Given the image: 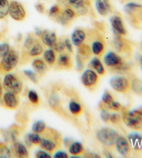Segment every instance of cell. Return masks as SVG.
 I'll use <instances>...</instances> for the list:
<instances>
[{
    "label": "cell",
    "mask_w": 142,
    "mask_h": 158,
    "mask_svg": "<svg viewBox=\"0 0 142 158\" xmlns=\"http://www.w3.org/2000/svg\"><path fill=\"white\" fill-rule=\"evenodd\" d=\"M9 14L14 20L21 22L25 19L26 13L22 4L18 1L13 0L9 4Z\"/></svg>",
    "instance_id": "cell-9"
},
{
    "label": "cell",
    "mask_w": 142,
    "mask_h": 158,
    "mask_svg": "<svg viewBox=\"0 0 142 158\" xmlns=\"http://www.w3.org/2000/svg\"><path fill=\"white\" fill-rule=\"evenodd\" d=\"M40 38L43 44L50 48H53L54 45L58 41V38L55 32L49 31L48 29L42 30V34Z\"/></svg>",
    "instance_id": "cell-18"
},
{
    "label": "cell",
    "mask_w": 142,
    "mask_h": 158,
    "mask_svg": "<svg viewBox=\"0 0 142 158\" xmlns=\"http://www.w3.org/2000/svg\"><path fill=\"white\" fill-rule=\"evenodd\" d=\"M35 8L36 9L38 13H41V14H43L45 12V6L42 3H40V2H38L35 5Z\"/></svg>",
    "instance_id": "cell-49"
},
{
    "label": "cell",
    "mask_w": 142,
    "mask_h": 158,
    "mask_svg": "<svg viewBox=\"0 0 142 158\" xmlns=\"http://www.w3.org/2000/svg\"><path fill=\"white\" fill-rule=\"evenodd\" d=\"M110 22L112 28L114 36H124L127 35V30L124 26V21L119 15H113L110 18Z\"/></svg>",
    "instance_id": "cell-13"
},
{
    "label": "cell",
    "mask_w": 142,
    "mask_h": 158,
    "mask_svg": "<svg viewBox=\"0 0 142 158\" xmlns=\"http://www.w3.org/2000/svg\"><path fill=\"white\" fill-rule=\"evenodd\" d=\"M43 135L44 137H41L39 146L44 151L52 153L61 146V135L56 130L47 127Z\"/></svg>",
    "instance_id": "cell-2"
},
{
    "label": "cell",
    "mask_w": 142,
    "mask_h": 158,
    "mask_svg": "<svg viewBox=\"0 0 142 158\" xmlns=\"http://www.w3.org/2000/svg\"><path fill=\"white\" fill-rule=\"evenodd\" d=\"M89 1H93V0H89Z\"/></svg>",
    "instance_id": "cell-54"
},
{
    "label": "cell",
    "mask_w": 142,
    "mask_h": 158,
    "mask_svg": "<svg viewBox=\"0 0 142 158\" xmlns=\"http://www.w3.org/2000/svg\"><path fill=\"white\" fill-rule=\"evenodd\" d=\"M122 120L125 125L135 131L142 130V107L136 110L128 111L123 108Z\"/></svg>",
    "instance_id": "cell-3"
},
{
    "label": "cell",
    "mask_w": 142,
    "mask_h": 158,
    "mask_svg": "<svg viewBox=\"0 0 142 158\" xmlns=\"http://www.w3.org/2000/svg\"><path fill=\"white\" fill-rule=\"evenodd\" d=\"M44 52V48L35 34H28L24 43L22 52V61L26 64L31 58L40 56Z\"/></svg>",
    "instance_id": "cell-1"
},
{
    "label": "cell",
    "mask_w": 142,
    "mask_h": 158,
    "mask_svg": "<svg viewBox=\"0 0 142 158\" xmlns=\"http://www.w3.org/2000/svg\"><path fill=\"white\" fill-rule=\"evenodd\" d=\"M19 54L14 50H10L0 61V74L10 73L14 70L19 63Z\"/></svg>",
    "instance_id": "cell-5"
},
{
    "label": "cell",
    "mask_w": 142,
    "mask_h": 158,
    "mask_svg": "<svg viewBox=\"0 0 142 158\" xmlns=\"http://www.w3.org/2000/svg\"><path fill=\"white\" fill-rule=\"evenodd\" d=\"M76 69H77V70L79 72L83 71L85 68L84 59L82 58L80 55H78V54L76 55Z\"/></svg>",
    "instance_id": "cell-44"
},
{
    "label": "cell",
    "mask_w": 142,
    "mask_h": 158,
    "mask_svg": "<svg viewBox=\"0 0 142 158\" xmlns=\"http://www.w3.org/2000/svg\"><path fill=\"white\" fill-rule=\"evenodd\" d=\"M2 94H3V86H2L1 85V84H0V100L2 98Z\"/></svg>",
    "instance_id": "cell-52"
},
{
    "label": "cell",
    "mask_w": 142,
    "mask_h": 158,
    "mask_svg": "<svg viewBox=\"0 0 142 158\" xmlns=\"http://www.w3.org/2000/svg\"><path fill=\"white\" fill-rule=\"evenodd\" d=\"M69 7L74 10L78 16H85L87 15L89 9L91 6L89 0H69Z\"/></svg>",
    "instance_id": "cell-11"
},
{
    "label": "cell",
    "mask_w": 142,
    "mask_h": 158,
    "mask_svg": "<svg viewBox=\"0 0 142 158\" xmlns=\"http://www.w3.org/2000/svg\"><path fill=\"white\" fill-rule=\"evenodd\" d=\"M78 48V54L80 55L84 60H89L92 55L91 47L89 45L83 43Z\"/></svg>",
    "instance_id": "cell-28"
},
{
    "label": "cell",
    "mask_w": 142,
    "mask_h": 158,
    "mask_svg": "<svg viewBox=\"0 0 142 158\" xmlns=\"http://www.w3.org/2000/svg\"><path fill=\"white\" fill-rule=\"evenodd\" d=\"M130 86L136 94L139 95L142 94V81L138 79L132 80V82L130 83Z\"/></svg>",
    "instance_id": "cell-37"
},
{
    "label": "cell",
    "mask_w": 142,
    "mask_h": 158,
    "mask_svg": "<svg viewBox=\"0 0 142 158\" xmlns=\"http://www.w3.org/2000/svg\"><path fill=\"white\" fill-rule=\"evenodd\" d=\"M44 59L49 66L52 67L55 65L56 62V52L53 49H48L44 52Z\"/></svg>",
    "instance_id": "cell-29"
},
{
    "label": "cell",
    "mask_w": 142,
    "mask_h": 158,
    "mask_svg": "<svg viewBox=\"0 0 142 158\" xmlns=\"http://www.w3.org/2000/svg\"><path fill=\"white\" fill-rule=\"evenodd\" d=\"M24 75H25L26 77H28L31 81H33L34 84L37 83V78L35 73H34V71H31V70H24Z\"/></svg>",
    "instance_id": "cell-45"
},
{
    "label": "cell",
    "mask_w": 142,
    "mask_h": 158,
    "mask_svg": "<svg viewBox=\"0 0 142 158\" xmlns=\"http://www.w3.org/2000/svg\"><path fill=\"white\" fill-rule=\"evenodd\" d=\"M89 66H91L93 69L95 70L98 75L103 76L105 75V69L103 66L101 61H100V59L97 57H94L93 58L89 63Z\"/></svg>",
    "instance_id": "cell-27"
},
{
    "label": "cell",
    "mask_w": 142,
    "mask_h": 158,
    "mask_svg": "<svg viewBox=\"0 0 142 158\" xmlns=\"http://www.w3.org/2000/svg\"><path fill=\"white\" fill-rule=\"evenodd\" d=\"M62 10V8L59 4L53 5L49 10V16L50 18L53 19V20H56V18L61 15Z\"/></svg>",
    "instance_id": "cell-35"
},
{
    "label": "cell",
    "mask_w": 142,
    "mask_h": 158,
    "mask_svg": "<svg viewBox=\"0 0 142 158\" xmlns=\"http://www.w3.org/2000/svg\"><path fill=\"white\" fill-rule=\"evenodd\" d=\"M122 117L118 114H112L110 116V122L113 124H119L121 122Z\"/></svg>",
    "instance_id": "cell-46"
},
{
    "label": "cell",
    "mask_w": 142,
    "mask_h": 158,
    "mask_svg": "<svg viewBox=\"0 0 142 158\" xmlns=\"http://www.w3.org/2000/svg\"><path fill=\"white\" fill-rule=\"evenodd\" d=\"M28 98L30 100L32 104L37 105L39 104L40 100H39V96L36 92L34 90H30L28 93Z\"/></svg>",
    "instance_id": "cell-39"
},
{
    "label": "cell",
    "mask_w": 142,
    "mask_h": 158,
    "mask_svg": "<svg viewBox=\"0 0 142 158\" xmlns=\"http://www.w3.org/2000/svg\"><path fill=\"white\" fill-rule=\"evenodd\" d=\"M46 127L45 122L42 121H35L32 125V131L33 132L37 133L38 135H43L46 132Z\"/></svg>",
    "instance_id": "cell-33"
},
{
    "label": "cell",
    "mask_w": 142,
    "mask_h": 158,
    "mask_svg": "<svg viewBox=\"0 0 142 158\" xmlns=\"http://www.w3.org/2000/svg\"><path fill=\"white\" fill-rule=\"evenodd\" d=\"M12 144L11 152H13L16 157L25 158L29 157V152L27 151L26 147L23 143L15 141Z\"/></svg>",
    "instance_id": "cell-24"
},
{
    "label": "cell",
    "mask_w": 142,
    "mask_h": 158,
    "mask_svg": "<svg viewBox=\"0 0 142 158\" xmlns=\"http://www.w3.org/2000/svg\"><path fill=\"white\" fill-rule=\"evenodd\" d=\"M65 45L64 41H62V40H60V41H57L56 43L53 47L52 49H53L54 51L56 52H58V53H62L65 50Z\"/></svg>",
    "instance_id": "cell-43"
},
{
    "label": "cell",
    "mask_w": 142,
    "mask_h": 158,
    "mask_svg": "<svg viewBox=\"0 0 142 158\" xmlns=\"http://www.w3.org/2000/svg\"><path fill=\"white\" fill-rule=\"evenodd\" d=\"M9 0H0V20H3L9 15Z\"/></svg>",
    "instance_id": "cell-34"
},
{
    "label": "cell",
    "mask_w": 142,
    "mask_h": 158,
    "mask_svg": "<svg viewBox=\"0 0 142 158\" xmlns=\"http://www.w3.org/2000/svg\"><path fill=\"white\" fill-rule=\"evenodd\" d=\"M84 147L81 142L78 141H75V142L72 143L69 147V152L71 155H81L84 152Z\"/></svg>",
    "instance_id": "cell-30"
},
{
    "label": "cell",
    "mask_w": 142,
    "mask_h": 158,
    "mask_svg": "<svg viewBox=\"0 0 142 158\" xmlns=\"http://www.w3.org/2000/svg\"><path fill=\"white\" fill-rule=\"evenodd\" d=\"M114 48L119 52L127 53L130 50V45L123 39L121 36H115L113 40Z\"/></svg>",
    "instance_id": "cell-25"
},
{
    "label": "cell",
    "mask_w": 142,
    "mask_h": 158,
    "mask_svg": "<svg viewBox=\"0 0 142 158\" xmlns=\"http://www.w3.org/2000/svg\"><path fill=\"white\" fill-rule=\"evenodd\" d=\"M20 134V130L18 127L12 126L8 130H6L4 131V137L5 139V141L7 143H13L15 141H17L18 139L19 138V136Z\"/></svg>",
    "instance_id": "cell-21"
},
{
    "label": "cell",
    "mask_w": 142,
    "mask_h": 158,
    "mask_svg": "<svg viewBox=\"0 0 142 158\" xmlns=\"http://www.w3.org/2000/svg\"><path fill=\"white\" fill-rule=\"evenodd\" d=\"M69 110L72 115L75 116H78L83 113V107H81L80 103L75 101V100H71L69 103Z\"/></svg>",
    "instance_id": "cell-32"
},
{
    "label": "cell",
    "mask_w": 142,
    "mask_h": 158,
    "mask_svg": "<svg viewBox=\"0 0 142 158\" xmlns=\"http://www.w3.org/2000/svg\"><path fill=\"white\" fill-rule=\"evenodd\" d=\"M58 2V4H59L61 6H63L65 8L66 7H69V2L68 1L69 0H56Z\"/></svg>",
    "instance_id": "cell-51"
},
{
    "label": "cell",
    "mask_w": 142,
    "mask_h": 158,
    "mask_svg": "<svg viewBox=\"0 0 142 158\" xmlns=\"http://www.w3.org/2000/svg\"><path fill=\"white\" fill-rule=\"evenodd\" d=\"M112 101H114V98L112 96L110 93L109 92L108 90H106V91L104 92V94H103L101 103L104 106H107L108 105H110Z\"/></svg>",
    "instance_id": "cell-40"
},
{
    "label": "cell",
    "mask_w": 142,
    "mask_h": 158,
    "mask_svg": "<svg viewBox=\"0 0 142 158\" xmlns=\"http://www.w3.org/2000/svg\"><path fill=\"white\" fill-rule=\"evenodd\" d=\"M32 67L34 71L40 76L45 75L48 69L46 63L43 60L40 59H36L33 61Z\"/></svg>",
    "instance_id": "cell-26"
},
{
    "label": "cell",
    "mask_w": 142,
    "mask_h": 158,
    "mask_svg": "<svg viewBox=\"0 0 142 158\" xmlns=\"http://www.w3.org/2000/svg\"><path fill=\"white\" fill-rule=\"evenodd\" d=\"M101 109V119L103 120V122H105V123H110V114L109 112L108 109L105 107L102 103H101L100 106Z\"/></svg>",
    "instance_id": "cell-38"
},
{
    "label": "cell",
    "mask_w": 142,
    "mask_h": 158,
    "mask_svg": "<svg viewBox=\"0 0 142 158\" xmlns=\"http://www.w3.org/2000/svg\"><path fill=\"white\" fill-rule=\"evenodd\" d=\"M87 34L85 30L78 28L76 29L72 33V37H71V41H72L73 45H75L76 47H78L79 45H81L84 43Z\"/></svg>",
    "instance_id": "cell-23"
},
{
    "label": "cell",
    "mask_w": 142,
    "mask_h": 158,
    "mask_svg": "<svg viewBox=\"0 0 142 158\" xmlns=\"http://www.w3.org/2000/svg\"><path fill=\"white\" fill-rule=\"evenodd\" d=\"M40 139L41 137L40 135L35 132L29 133V134L26 135L25 137L26 145L29 147H31L32 145H39Z\"/></svg>",
    "instance_id": "cell-31"
},
{
    "label": "cell",
    "mask_w": 142,
    "mask_h": 158,
    "mask_svg": "<svg viewBox=\"0 0 142 158\" xmlns=\"http://www.w3.org/2000/svg\"><path fill=\"white\" fill-rule=\"evenodd\" d=\"M105 48V45L104 41H103L102 38L98 35V36L96 38V40H94L92 43L91 49L92 54L96 56H101L104 53Z\"/></svg>",
    "instance_id": "cell-22"
},
{
    "label": "cell",
    "mask_w": 142,
    "mask_h": 158,
    "mask_svg": "<svg viewBox=\"0 0 142 158\" xmlns=\"http://www.w3.org/2000/svg\"><path fill=\"white\" fill-rule=\"evenodd\" d=\"M119 134L110 127H103L97 132V138L99 142L109 149L115 146Z\"/></svg>",
    "instance_id": "cell-4"
},
{
    "label": "cell",
    "mask_w": 142,
    "mask_h": 158,
    "mask_svg": "<svg viewBox=\"0 0 142 158\" xmlns=\"http://www.w3.org/2000/svg\"><path fill=\"white\" fill-rule=\"evenodd\" d=\"M3 89L6 91L19 95L23 90L22 81L17 75L7 73L3 80Z\"/></svg>",
    "instance_id": "cell-6"
},
{
    "label": "cell",
    "mask_w": 142,
    "mask_h": 158,
    "mask_svg": "<svg viewBox=\"0 0 142 158\" xmlns=\"http://www.w3.org/2000/svg\"><path fill=\"white\" fill-rule=\"evenodd\" d=\"M128 141L132 149L136 152L142 151V135L136 132H132L128 135Z\"/></svg>",
    "instance_id": "cell-20"
},
{
    "label": "cell",
    "mask_w": 142,
    "mask_h": 158,
    "mask_svg": "<svg viewBox=\"0 0 142 158\" xmlns=\"http://www.w3.org/2000/svg\"><path fill=\"white\" fill-rule=\"evenodd\" d=\"M56 66L60 70H69L72 67V59L69 54L62 52L56 60Z\"/></svg>",
    "instance_id": "cell-19"
},
{
    "label": "cell",
    "mask_w": 142,
    "mask_h": 158,
    "mask_svg": "<svg viewBox=\"0 0 142 158\" xmlns=\"http://www.w3.org/2000/svg\"><path fill=\"white\" fill-rule=\"evenodd\" d=\"M65 48H66L68 51L71 52L72 54H73V44L71 40L69 39H66L64 40Z\"/></svg>",
    "instance_id": "cell-48"
},
{
    "label": "cell",
    "mask_w": 142,
    "mask_h": 158,
    "mask_svg": "<svg viewBox=\"0 0 142 158\" xmlns=\"http://www.w3.org/2000/svg\"><path fill=\"white\" fill-rule=\"evenodd\" d=\"M105 66L115 70H122L124 69V63L121 56L114 52H108L104 56Z\"/></svg>",
    "instance_id": "cell-8"
},
{
    "label": "cell",
    "mask_w": 142,
    "mask_h": 158,
    "mask_svg": "<svg viewBox=\"0 0 142 158\" xmlns=\"http://www.w3.org/2000/svg\"><path fill=\"white\" fill-rule=\"evenodd\" d=\"M104 106V105H103ZM105 107H106L108 110H113V111H120L123 110V107L122 105L120 104L119 102H116V101H112V102L110 105H108L107 106H104Z\"/></svg>",
    "instance_id": "cell-41"
},
{
    "label": "cell",
    "mask_w": 142,
    "mask_h": 158,
    "mask_svg": "<svg viewBox=\"0 0 142 158\" xmlns=\"http://www.w3.org/2000/svg\"><path fill=\"white\" fill-rule=\"evenodd\" d=\"M12 157L11 151L6 144L0 143V158H10Z\"/></svg>",
    "instance_id": "cell-36"
},
{
    "label": "cell",
    "mask_w": 142,
    "mask_h": 158,
    "mask_svg": "<svg viewBox=\"0 0 142 158\" xmlns=\"http://www.w3.org/2000/svg\"><path fill=\"white\" fill-rule=\"evenodd\" d=\"M96 9L99 14L103 17H107L112 13V6L110 0H96Z\"/></svg>",
    "instance_id": "cell-17"
},
{
    "label": "cell",
    "mask_w": 142,
    "mask_h": 158,
    "mask_svg": "<svg viewBox=\"0 0 142 158\" xmlns=\"http://www.w3.org/2000/svg\"><path fill=\"white\" fill-rule=\"evenodd\" d=\"M139 64H140V67L142 70V56L140 57V59H139Z\"/></svg>",
    "instance_id": "cell-53"
},
{
    "label": "cell",
    "mask_w": 142,
    "mask_h": 158,
    "mask_svg": "<svg viewBox=\"0 0 142 158\" xmlns=\"http://www.w3.org/2000/svg\"><path fill=\"white\" fill-rule=\"evenodd\" d=\"M35 157L38 158H50L51 155L48 152L44 151V150L43 151L40 150V151H38L36 152V153H35Z\"/></svg>",
    "instance_id": "cell-47"
},
{
    "label": "cell",
    "mask_w": 142,
    "mask_h": 158,
    "mask_svg": "<svg viewBox=\"0 0 142 158\" xmlns=\"http://www.w3.org/2000/svg\"><path fill=\"white\" fill-rule=\"evenodd\" d=\"M124 10L133 20L142 22V5L130 2L125 5Z\"/></svg>",
    "instance_id": "cell-14"
},
{
    "label": "cell",
    "mask_w": 142,
    "mask_h": 158,
    "mask_svg": "<svg viewBox=\"0 0 142 158\" xmlns=\"http://www.w3.org/2000/svg\"><path fill=\"white\" fill-rule=\"evenodd\" d=\"M3 102L4 107L9 110H17L20 106V98L17 94L6 91L3 96Z\"/></svg>",
    "instance_id": "cell-15"
},
{
    "label": "cell",
    "mask_w": 142,
    "mask_h": 158,
    "mask_svg": "<svg viewBox=\"0 0 142 158\" xmlns=\"http://www.w3.org/2000/svg\"><path fill=\"white\" fill-rule=\"evenodd\" d=\"M110 85L114 91L119 94H127L131 88L130 81L123 76H115L110 79Z\"/></svg>",
    "instance_id": "cell-7"
},
{
    "label": "cell",
    "mask_w": 142,
    "mask_h": 158,
    "mask_svg": "<svg viewBox=\"0 0 142 158\" xmlns=\"http://www.w3.org/2000/svg\"><path fill=\"white\" fill-rule=\"evenodd\" d=\"M54 157L56 158H67L68 157V155L66 152H64V151H58L56 152L55 154L53 155Z\"/></svg>",
    "instance_id": "cell-50"
},
{
    "label": "cell",
    "mask_w": 142,
    "mask_h": 158,
    "mask_svg": "<svg viewBox=\"0 0 142 158\" xmlns=\"http://www.w3.org/2000/svg\"><path fill=\"white\" fill-rule=\"evenodd\" d=\"M115 147L116 151L123 157L130 156L131 152H132V149L131 148L129 142L123 136H119V137L117 138L115 143Z\"/></svg>",
    "instance_id": "cell-16"
},
{
    "label": "cell",
    "mask_w": 142,
    "mask_h": 158,
    "mask_svg": "<svg viewBox=\"0 0 142 158\" xmlns=\"http://www.w3.org/2000/svg\"><path fill=\"white\" fill-rule=\"evenodd\" d=\"M10 50V47L9 43H4L0 44V59L3 58L5 55H6Z\"/></svg>",
    "instance_id": "cell-42"
},
{
    "label": "cell",
    "mask_w": 142,
    "mask_h": 158,
    "mask_svg": "<svg viewBox=\"0 0 142 158\" xmlns=\"http://www.w3.org/2000/svg\"><path fill=\"white\" fill-rule=\"evenodd\" d=\"M99 75L92 69H87L81 75V82L88 89L93 90L99 82Z\"/></svg>",
    "instance_id": "cell-10"
},
{
    "label": "cell",
    "mask_w": 142,
    "mask_h": 158,
    "mask_svg": "<svg viewBox=\"0 0 142 158\" xmlns=\"http://www.w3.org/2000/svg\"><path fill=\"white\" fill-rule=\"evenodd\" d=\"M77 16L74 10L69 6L62 10L61 15L56 18L55 21L61 24L62 26L68 27Z\"/></svg>",
    "instance_id": "cell-12"
}]
</instances>
